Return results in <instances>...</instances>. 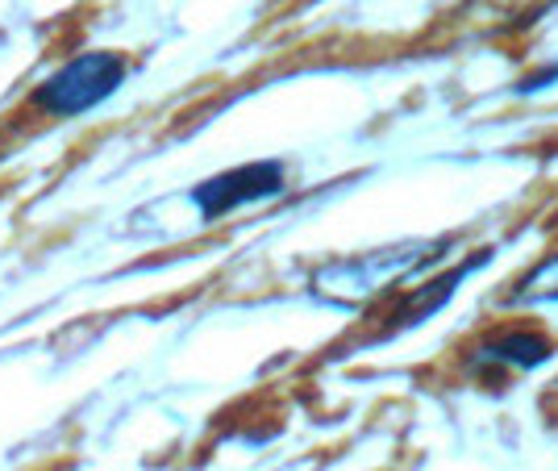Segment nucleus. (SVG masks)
<instances>
[{
    "mask_svg": "<svg viewBox=\"0 0 558 471\" xmlns=\"http://www.w3.org/2000/svg\"><path fill=\"white\" fill-rule=\"evenodd\" d=\"M125 84V59L113 50H88L80 59H71L68 68H59L47 84L34 93V105L50 118H80L96 109L100 100H109Z\"/></svg>",
    "mask_w": 558,
    "mask_h": 471,
    "instance_id": "f03ea898",
    "label": "nucleus"
},
{
    "mask_svg": "<svg viewBox=\"0 0 558 471\" xmlns=\"http://www.w3.org/2000/svg\"><path fill=\"white\" fill-rule=\"evenodd\" d=\"M550 84H558V63L542 68L537 75H530V80H521V84H517V93L530 96V93H542V88H550Z\"/></svg>",
    "mask_w": 558,
    "mask_h": 471,
    "instance_id": "0eeeda50",
    "label": "nucleus"
},
{
    "mask_svg": "<svg viewBox=\"0 0 558 471\" xmlns=\"http://www.w3.org/2000/svg\"><path fill=\"white\" fill-rule=\"evenodd\" d=\"M283 192V167L279 164H246V167H230L221 176H213L205 184L192 189V201L201 217H226V213L242 209V205H255V201H267V196H279Z\"/></svg>",
    "mask_w": 558,
    "mask_h": 471,
    "instance_id": "7ed1b4c3",
    "label": "nucleus"
},
{
    "mask_svg": "<svg viewBox=\"0 0 558 471\" xmlns=\"http://www.w3.org/2000/svg\"><path fill=\"white\" fill-rule=\"evenodd\" d=\"M492 259V251H480V255H471L466 263H459V267H450V271H442V276H434L429 283H421V288H413L400 305L388 313V322H384V334L392 338V334H404V330H417V326H425L434 313H442L450 301H454V292H459V283L475 271V267H484V263Z\"/></svg>",
    "mask_w": 558,
    "mask_h": 471,
    "instance_id": "20e7f679",
    "label": "nucleus"
},
{
    "mask_svg": "<svg viewBox=\"0 0 558 471\" xmlns=\"http://www.w3.org/2000/svg\"><path fill=\"white\" fill-rule=\"evenodd\" d=\"M450 246H454L450 238H438V242H417L413 238V242H396V246H384V251H367V255L338 263V267H322L317 280H313V292L338 309L375 301L400 280H409L413 271L442 259Z\"/></svg>",
    "mask_w": 558,
    "mask_h": 471,
    "instance_id": "f257e3e1",
    "label": "nucleus"
},
{
    "mask_svg": "<svg viewBox=\"0 0 558 471\" xmlns=\"http://www.w3.org/2000/svg\"><path fill=\"white\" fill-rule=\"evenodd\" d=\"M550 354H555V347H550L546 338L521 334V330L488 334L484 347H480V359H496V363H509V367H521V372H530V367H537V363H546Z\"/></svg>",
    "mask_w": 558,
    "mask_h": 471,
    "instance_id": "39448f33",
    "label": "nucleus"
},
{
    "mask_svg": "<svg viewBox=\"0 0 558 471\" xmlns=\"http://www.w3.org/2000/svg\"><path fill=\"white\" fill-rule=\"evenodd\" d=\"M512 309H534V305H558V255L537 263L534 271H525V280L509 292Z\"/></svg>",
    "mask_w": 558,
    "mask_h": 471,
    "instance_id": "423d86ee",
    "label": "nucleus"
}]
</instances>
